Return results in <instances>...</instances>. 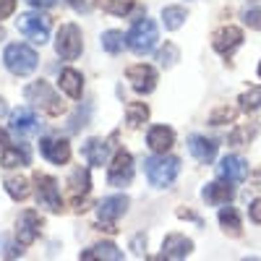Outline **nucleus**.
<instances>
[{"mask_svg": "<svg viewBox=\"0 0 261 261\" xmlns=\"http://www.w3.org/2000/svg\"><path fill=\"white\" fill-rule=\"evenodd\" d=\"M144 172H146V180L154 188H167V186H172V180L178 178L180 160L167 154V151H154L151 157H146Z\"/></svg>", "mask_w": 261, "mask_h": 261, "instance_id": "f257e3e1", "label": "nucleus"}, {"mask_svg": "<svg viewBox=\"0 0 261 261\" xmlns=\"http://www.w3.org/2000/svg\"><path fill=\"white\" fill-rule=\"evenodd\" d=\"M24 97H27L29 105H34L42 113H47L50 118H58V115L65 113V105L60 102V97L55 94V89L47 81H32L24 89Z\"/></svg>", "mask_w": 261, "mask_h": 261, "instance_id": "f03ea898", "label": "nucleus"}, {"mask_svg": "<svg viewBox=\"0 0 261 261\" xmlns=\"http://www.w3.org/2000/svg\"><path fill=\"white\" fill-rule=\"evenodd\" d=\"M3 63L13 76H29V73L37 71L39 55H37L34 47L24 45V42H13V45H8L6 53H3Z\"/></svg>", "mask_w": 261, "mask_h": 261, "instance_id": "7ed1b4c3", "label": "nucleus"}, {"mask_svg": "<svg viewBox=\"0 0 261 261\" xmlns=\"http://www.w3.org/2000/svg\"><path fill=\"white\" fill-rule=\"evenodd\" d=\"M157 42H160V29H157V24H154L151 18L136 21V24L130 27L128 37H125L128 50L136 53V55H149V53H154Z\"/></svg>", "mask_w": 261, "mask_h": 261, "instance_id": "20e7f679", "label": "nucleus"}, {"mask_svg": "<svg viewBox=\"0 0 261 261\" xmlns=\"http://www.w3.org/2000/svg\"><path fill=\"white\" fill-rule=\"evenodd\" d=\"M34 186H37V201L42 209L50 212H63V196H60V186L53 175H42V172H34Z\"/></svg>", "mask_w": 261, "mask_h": 261, "instance_id": "39448f33", "label": "nucleus"}, {"mask_svg": "<svg viewBox=\"0 0 261 261\" xmlns=\"http://www.w3.org/2000/svg\"><path fill=\"white\" fill-rule=\"evenodd\" d=\"M81 47H84L81 29L76 24H63L58 29V37H55V53L63 60H76L81 55Z\"/></svg>", "mask_w": 261, "mask_h": 261, "instance_id": "423d86ee", "label": "nucleus"}, {"mask_svg": "<svg viewBox=\"0 0 261 261\" xmlns=\"http://www.w3.org/2000/svg\"><path fill=\"white\" fill-rule=\"evenodd\" d=\"M18 32L34 45H45L50 39V18L42 13H21L18 16Z\"/></svg>", "mask_w": 261, "mask_h": 261, "instance_id": "0eeeda50", "label": "nucleus"}, {"mask_svg": "<svg viewBox=\"0 0 261 261\" xmlns=\"http://www.w3.org/2000/svg\"><path fill=\"white\" fill-rule=\"evenodd\" d=\"M107 180H110V186H115V188H125L130 180H134V157H130L125 149L115 151L110 167H107Z\"/></svg>", "mask_w": 261, "mask_h": 261, "instance_id": "6e6552de", "label": "nucleus"}, {"mask_svg": "<svg viewBox=\"0 0 261 261\" xmlns=\"http://www.w3.org/2000/svg\"><path fill=\"white\" fill-rule=\"evenodd\" d=\"M92 191V178H89V170L86 167H76L68 178V199H71V206L76 212H84V201Z\"/></svg>", "mask_w": 261, "mask_h": 261, "instance_id": "1a4fd4ad", "label": "nucleus"}, {"mask_svg": "<svg viewBox=\"0 0 261 261\" xmlns=\"http://www.w3.org/2000/svg\"><path fill=\"white\" fill-rule=\"evenodd\" d=\"M125 79H128L130 89H134L136 94H149V92H154V86H157V71L146 63L130 65V68L125 71Z\"/></svg>", "mask_w": 261, "mask_h": 261, "instance_id": "9d476101", "label": "nucleus"}, {"mask_svg": "<svg viewBox=\"0 0 261 261\" xmlns=\"http://www.w3.org/2000/svg\"><path fill=\"white\" fill-rule=\"evenodd\" d=\"M217 178L227 180L232 186L243 183L248 178V162L243 157H238V154H227V157H222L220 167H217Z\"/></svg>", "mask_w": 261, "mask_h": 261, "instance_id": "9b49d317", "label": "nucleus"}, {"mask_svg": "<svg viewBox=\"0 0 261 261\" xmlns=\"http://www.w3.org/2000/svg\"><path fill=\"white\" fill-rule=\"evenodd\" d=\"M42 217L34 212V209H27V212H21L18 217V230H16V238H18V243L21 246H32L39 232H42Z\"/></svg>", "mask_w": 261, "mask_h": 261, "instance_id": "f8f14e48", "label": "nucleus"}, {"mask_svg": "<svg viewBox=\"0 0 261 261\" xmlns=\"http://www.w3.org/2000/svg\"><path fill=\"white\" fill-rule=\"evenodd\" d=\"M241 42H243V29H238V27H222L212 34V47L220 55L235 53L241 47Z\"/></svg>", "mask_w": 261, "mask_h": 261, "instance_id": "ddd939ff", "label": "nucleus"}, {"mask_svg": "<svg viewBox=\"0 0 261 261\" xmlns=\"http://www.w3.org/2000/svg\"><path fill=\"white\" fill-rule=\"evenodd\" d=\"M11 130L18 136H34L39 134V118L34 110L29 107H18V110L11 115Z\"/></svg>", "mask_w": 261, "mask_h": 261, "instance_id": "4468645a", "label": "nucleus"}, {"mask_svg": "<svg viewBox=\"0 0 261 261\" xmlns=\"http://www.w3.org/2000/svg\"><path fill=\"white\" fill-rule=\"evenodd\" d=\"M39 151H42V157L53 165H65L71 160V144L65 139H42Z\"/></svg>", "mask_w": 261, "mask_h": 261, "instance_id": "2eb2a0df", "label": "nucleus"}, {"mask_svg": "<svg viewBox=\"0 0 261 261\" xmlns=\"http://www.w3.org/2000/svg\"><path fill=\"white\" fill-rule=\"evenodd\" d=\"M128 206H130V201H128V196H107L105 201H99V206H97V214H99V220L102 222H115V220H120V217L128 212Z\"/></svg>", "mask_w": 261, "mask_h": 261, "instance_id": "dca6fc26", "label": "nucleus"}, {"mask_svg": "<svg viewBox=\"0 0 261 261\" xmlns=\"http://www.w3.org/2000/svg\"><path fill=\"white\" fill-rule=\"evenodd\" d=\"M232 196H235V188L232 183L227 180H217V183H206L204 191H201V199L206 204H214V206H225L232 201Z\"/></svg>", "mask_w": 261, "mask_h": 261, "instance_id": "f3484780", "label": "nucleus"}, {"mask_svg": "<svg viewBox=\"0 0 261 261\" xmlns=\"http://www.w3.org/2000/svg\"><path fill=\"white\" fill-rule=\"evenodd\" d=\"M193 251V241L180 232H170L162 241V256L165 258H186Z\"/></svg>", "mask_w": 261, "mask_h": 261, "instance_id": "a211bd4d", "label": "nucleus"}, {"mask_svg": "<svg viewBox=\"0 0 261 261\" xmlns=\"http://www.w3.org/2000/svg\"><path fill=\"white\" fill-rule=\"evenodd\" d=\"M188 151L199 160L201 165H209V162H214V157H217V144L212 141V139H206V136H201V134H191L188 136Z\"/></svg>", "mask_w": 261, "mask_h": 261, "instance_id": "6ab92c4d", "label": "nucleus"}, {"mask_svg": "<svg viewBox=\"0 0 261 261\" xmlns=\"http://www.w3.org/2000/svg\"><path fill=\"white\" fill-rule=\"evenodd\" d=\"M81 154H84V160L89 162L92 167H102L107 162V157H110V141H105V139H89V141L81 146Z\"/></svg>", "mask_w": 261, "mask_h": 261, "instance_id": "aec40b11", "label": "nucleus"}, {"mask_svg": "<svg viewBox=\"0 0 261 261\" xmlns=\"http://www.w3.org/2000/svg\"><path fill=\"white\" fill-rule=\"evenodd\" d=\"M58 86L63 89L65 97L81 99V94H84V76L76 68H63L60 71V79H58Z\"/></svg>", "mask_w": 261, "mask_h": 261, "instance_id": "412c9836", "label": "nucleus"}, {"mask_svg": "<svg viewBox=\"0 0 261 261\" xmlns=\"http://www.w3.org/2000/svg\"><path fill=\"white\" fill-rule=\"evenodd\" d=\"M146 144L151 151H167L172 144H175V134H172L170 125H151L146 134Z\"/></svg>", "mask_w": 261, "mask_h": 261, "instance_id": "4be33fe9", "label": "nucleus"}, {"mask_svg": "<svg viewBox=\"0 0 261 261\" xmlns=\"http://www.w3.org/2000/svg\"><path fill=\"white\" fill-rule=\"evenodd\" d=\"M0 165H3V167H27L29 165L27 146H11V144H6L3 151H0Z\"/></svg>", "mask_w": 261, "mask_h": 261, "instance_id": "5701e85b", "label": "nucleus"}, {"mask_svg": "<svg viewBox=\"0 0 261 261\" xmlns=\"http://www.w3.org/2000/svg\"><path fill=\"white\" fill-rule=\"evenodd\" d=\"M217 220H220V227L232 235V238H241L243 227H241V214H238V209H232L230 204H225V209H220V214H217Z\"/></svg>", "mask_w": 261, "mask_h": 261, "instance_id": "b1692460", "label": "nucleus"}, {"mask_svg": "<svg viewBox=\"0 0 261 261\" xmlns=\"http://www.w3.org/2000/svg\"><path fill=\"white\" fill-rule=\"evenodd\" d=\"M92 261V258H107V261H123V251L115 243H97L92 251H84L81 261Z\"/></svg>", "mask_w": 261, "mask_h": 261, "instance_id": "393cba45", "label": "nucleus"}, {"mask_svg": "<svg viewBox=\"0 0 261 261\" xmlns=\"http://www.w3.org/2000/svg\"><path fill=\"white\" fill-rule=\"evenodd\" d=\"M186 18H188V11H186L183 6H167V8H162V24H165V29H170V32L180 29Z\"/></svg>", "mask_w": 261, "mask_h": 261, "instance_id": "a878e982", "label": "nucleus"}, {"mask_svg": "<svg viewBox=\"0 0 261 261\" xmlns=\"http://www.w3.org/2000/svg\"><path fill=\"white\" fill-rule=\"evenodd\" d=\"M6 191H8V196L13 201H24V199H29V180L24 178V175H11V178H6Z\"/></svg>", "mask_w": 261, "mask_h": 261, "instance_id": "bb28decb", "label": "nucleus"}, {"mask_svg": "<svg viewBox=\"0 0 261 261\" xmlns=\"http://www.w3.org/2000/svg\"><path fill=\"white\" fill-rule=\"evenodd\" d=\"M146 120H149V107H146V105H141V102L125 105V123H128L130 128H139V125H144Z\"/></svg>", "mask_w": 261, "mask_h": 261, "instance_id": "cd10ccee", "label": "nucleus"}, {"mask_svg": "<svg viewBox=\"0 0 261 261\" xmlns=\"http://www.w3.org/2000/svg\"><path fill=\"white\" fill-rule=\"evenodd\" d=\"M123 47H125V34H123V32L110 29V32L102 34V50H105V53L118 55V53H123Z\"/></svg>", "mask_w": 261, "mask_h": 261, "instance_id": "c85d7f7f", "label": "nucleus"}, {"mask_svg": "<svg viewBox=\"0 0 261 261\" xmlns=\"http://www.w3.org/2000/svg\"><path fill=\"white\" fill-rule=\"evenodd\" d=\"M238 105H241L243 113H253L261 107V86H251L248 92H243L241 97H238Z\"/></svg>", "mask_w": 261, "mask_h": 261, "instance_id": "c756f323", "label": "nucleus"}, {"mask_svg": "<svg viewBox=\"0 0 261 261\" xmlns=\"http://www.w3.org/2000/svg\"><path fill=\"white\" fill-rule=\"evenodd\" d=\"M235 107H230V105H225V107H217V110L209 115V123L212 125H230L232 120H235Z\"/></svg>", "mask_w": 261, "mask_h": 261, "instance_id": "7c9ffc66", "label": "nucleus"}, {"mask_svg": "<svg viewBox=\"0 0 261 261\" xmlns=\"http://www.w3.org/2000/svg\"><path fill=\"white\" fill-rule=\"evenodd\" d=\"M102 8L113 16H128L134 8V0H102Z\"/></svg>", "mask_w": 261, "mask_h": 261, "instance_id": "2f4dec72", "label": "nucleus"}, {"mask_svg": "<svg viewBox=\"0 0 261 261\" xmlns=\"http://www.w3.org/2000/svg\"><path fill=\"white\" fill-rule=\"evenodd\" d=\"M256 123H251V125H241V128H238L235 130V134H230V144L232 146H243V144H248L253 136H256Z\"/></svg>", "mask_w": 261, "mask_h": 261, "instance_id": "473e14b6", "label": "nucleus"}, {"mask_svg": "<svg viewBox=\"0 0 261 261\" xmlns=\"http://www.w3.org/2000/svg\"><path fill=\"white\" fill-rule=\"evenodd\" d=\"M178 58H180V50L172 45V42H167V45L157 53V63H162L165 68H170V65H175L178 63Z\"/></svg>", "mask_w": 261, "mask_h": 261, "instance_id": "72a5a7b5", "label": "nucleus"}, {"mask_svg": "<svg viewBox=\"0 0 261 261\" xmlns=\"http://www.w3.org/2000/svg\"><path fill=\"white\" fill-rule=\"evenodd\" d=\"M243 21H246L251 29H261V3L246 8V11H243Z\"/></svg>", "mask_w": 261, "mask_h": 261, "instance_id": "f704fd0d", "label": "nucleus"}, {"mask_svg": "<svg viewBox=\"0 0 261 261\" xmlns=\"http://www.w3.org/2000/svg\"><path fill=\"white\" fill-rule=\"evenodd\" d=\"M130 251H134L139 258H144V256H146V232L134 235V241H130Z\"/></svg>", "mask_w": 261, "mask_h": 261, "instance_id": "c9c22d12", "label": "nucleus"}, {"mask_svg": "<svg viewBox=\"0 0 261 261\" xmlns=\"http://www.w3.org/2000/svg\"><path fill=\"white\" fill-rule=\"evenodd\" d=\"M0 248H3V256H8V258H16V256H21V248H24V246H13L11 241H8V238H0Z\"/></svg>", "mask_w": 261, "mask_h": 261, "instance_id": "e433bc0d", "label": "nucleus"}, {"mask_svg": "<svg viewBox=\"0 0 261 261\" xmlns=\"http://www.w3.org/2000/svg\"><path fill=\"white\" fill-rule=\"evenodd\" d=\"M13 8H16V0H0V21L8 18L13 13Z\"/></svg>", "mask_w": 261, "mask_h": 261, "instance_id": "4c0bfd02", "label": "nucleus"}, {"mask_svg": "<svg viewBox=\"0 0 261 261\" xmlns=\"http://www.w3.org/2000/svg\"><path fill=\"white\" fill-rule=\"evenodd\" d=\"M248 214H251V220H253L256 225H261V199L251 201V209H248Z\"/></svg>", "mask_w": 261, "mask_h": 261, "instance_id": "58836bf2", "label": "nucleus"}, {"mask_svg": "<svg viewBox=\"0 0 261 261\" xmlns=\"http://www.w3.org/2000/svg\"><path fill=\"white\" fill-rule=\"evenodd\" d=\"M24 3H29V6H34V8H53L55 0H24Z\"/></svg>", "mask_w": 261, "mask_h": 261, "instance_id": "ea45409f", "label": "nucleus"}, {"mask_svg": "<svg viewBox=\"0 0 261 261\" xmlns=\"http://www.w3.org/2000/svg\"><path fill=\"white\" fill-rule=\"evenodd\" d=\"M68 6H71L73 11H79V13L89 11V3H86V0H68Z\"/></svg>", "mask_w": 261, "mask_h": 261, "instance_id": "a19ab883", "label": "nucleus"}, {"mask_svg": "<svg viewBox=\"0 0 261 261\" xmlns=\"http://www.w3.org/2000/svg\"><path fill=\"white\" fill-rule=\"evenodd\" d=\"M178 217H180V220H193V222H199V225H201V220H199V217H196L193 212H186V209H178Z\"/></svg>", "mask_w": 261, "mask_h": 261, "instance_id": "79ce46f5", "label": "nucleus"}, {"mask_svg": "<svg viewBox=\"0 0 261 261\" xmlns=\"http://www.w3.org/2000/svg\"><path fill=\"white\" fill-rule=\"evenodd\" d=\"M6 113H8V102H6L3 97H0V118H3Z\"/></svg>", "mask_w": 261, "mask_h": 261, "instance_id": "37998d69", "label": "nucleus"}, {"mask_svg": "<svg viewBox=\"0 0 261 261\" xmlns=\"http://www.w3.org/2000/svg\"><path fill=\"white\" fill-rule=\"evenodd\" d=\"M253 183H256V188H261V170H258L256 175H253Z\"/></svg>", "mask_w": 261, "mask_h": 261, "instance_id": "c03bdc74", "label": "nucleus"}, {"mask_svg": "<svg viewBox=\"0 0 261 261\" xmlns=\"http://www.w3.org/2000/svg\"><path fill=\"white\" fill-rule=\"evenodd\" d=\"M258 76H261V63H258Z\"/></svg>", "mask_w": 261, "mask_h": 261, "instance_id": "a18cd8bd", "label": "nucleus"}]
</instances>
